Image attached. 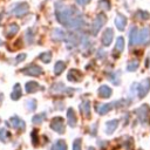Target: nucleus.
Here are the masks:
<instances>
[{
  "label": "nucleus",
  "mask_w": 150,
  "mask_h": 150,
  "mask_svg": "<svg viewBox=\"0 0 150 150\" xmlns=\"http://www.w3.org/2000/svg\"><path fill=\"white\" fill-rule=\"evenodd\" d=\"M11 125L14 128V129H16V130H19V131H22L23 129H25V122L21 120V118H19L18 116H12L11 117Z\"/></svg>",
  "instance_id": "obj_10"
},
{
  "label": "nucleus",
  "mask_w": 150,
  "mask_h": 150,
  "mask_svg": "<svg viewBox=\"0 0 150 150\" xmlns=\"http://www.w3.org/2000/svg\"><path fill=\"white\" fill-rule=\"evenodd\" d=\"M150 90V79H144L139 84H137V95L139 98H143Z\"/></svg>",
  "instance_id": "obj_5"
},
{
  "label": "nucleus",
  "mask_w": 150,
  "mask_h": 150,
  "mask_svg": "<svg viewBox=\"0 0 150 150\" xmlns=\"http://www.w3.org/2000/svg\"><path fill=\"white\" fill-rule=\"evenodd\" d=\"M52 150H67V144L63 139H59L53 144Z\"/></svg>",
  "instance_id": "obj_24"
},
{
  "label": "nucleus",
  "mask_w": 150,
  "mask_h": 150,
  "mask_svg": "<svg viewBox=\"0 0 150 150\" xmlns=\"http://www.w3.org/2000/svg\"><path fill=\"white\" fill-rule=\"evenodd\" d=\"M55 15L60 23L70 29H80L84 26L83 18L79 11L74 7L66 6L62 2H57L55 5Z\"/></svg>",
  "instance_id": "obj_1"
},
{
  "label": "nucleus",
  "mask_w": 150,
  "mask_h": 150,
  "mask_svg": "<svg viewBox=\"0 0 150 150\" xmlns=\"http://www.w3.org/2000/svg\"><path fill=\"white\" fill-rule=\"evenodd\" d=\"M18 30H19L18 25H16V23H12V25H9V26H8V28L6 29L5 34H6V36H7L8 39H11L12 36H14V35L18 33Z\"/></svg>",
  "instance_id": "obj_19"
},
{
  "label": "nucleus",
  "mask_w": 150,
  "mask_h": 150,
  "mask_svg": "<svg viewBox=\"0 0 150 150\" xmlns=\"http://www.w3.org/2000/svg\"><path fill=\"white\" fill-rule=\"evenodd\" d=\"M67 79H68L70 82H79V81L82 80V74H81V71H79L77 69H70L69 73H68Z\"/></svg>",
  "instance_id": "obj_12"
},
{
  "label": "nucleus",
  "mask_w": 150,
  "mask_h": 150,
  "mask_svg": "<svg viewBox=\"0 0 150 150\" xmlns=\"http://www.w3.org/2000/svg\"><path fill=\"white\" fill-rule=\"evenodd\" d=\"M27 12H28V5H27L26 2H20V4H16V5L14 6V9L12 11V13H13L15 16H18V18L23 16V15H25Z\"/></svg>",
  "instance_id": "obj_8"
},
{
  "label": "nucleus",
  "mask_w": 150,
  "mask_h": 150,
  "mask_svg": "<svg viewBox=\"0 0 150 150\" xmlns=\"http://www.w3.org/2000/svg\"><path fill=\"white\" fill-rule=\"evenodd\" d=\"M117 125H118V121L117 120H112V121H108L107 123H105V132L108 134V135H110V134H112L115 130H116V128H117Z\"/></svg>",
  "instance_id": "obj_17"
},
{
  "label": "nucleus",
  "mask_w": 150,
  "mask_h": 150,
  "mask_svg": "<svg viewBox=\"0 0 150 150\" xmlns=\"http://www.w3.org/2000/svg\"><path fill=\"white\" fill-rule=\"evenodd\" d=\"M21 71L25 74V75H28V76H39L42 74V68L36 66V64H29L27 66L26 68H22Z\"/></svg>",
  "instance_id": "obj_6"
},
{
  "label": "nucleus",
  "mask_w": 150,
  "mask_h": 150,
  "mask_svg": "<svg viewBox=\"0 0 150 150\" xmlns=\"http://www.w3.org/2000/svg\"><path fill=\"white\" fill-rule=\"evenodd\" d=\"M2 43H4V42H2V40H0V46H1Z\"/></svg>",
  "instance_id": "obj_41"
},
{
  "label": "nucleus",
  "mask_w": 150,
  "mask_h": 150,
  "mask_svg": "<svg viewBox=\"0 0 150 150\" xmlns=\"http://www.w3.org/2000/svg\"><path fill=\"white\" fill-rule=\"evenodd\" d=\"M39 89H41V87L39 86L38 82H33V81H30V82H27L26 86H25V90H26L28 94L35 93V91L39 90Z\"/></svg>",
  "instance_id": "obj_15"
},
{
  "label": "nucleus",
  "mask_w": 150,
  "mask_h": 150,
  "mask_svg": "<svg viewBox=\"0 0 150 150\" xmlns=\"http://www.w3.org/2000/svg\"><path fill=\"white\" fill-rule=\"evenodd\" d=\"M138 61H136V60H134V61H131V62H129L128 63V67H127V69L129 70V71H135L137 68H138Z\"/></svg>",
  "instance_id": "obj_32"
},
{
  "label": "nucleus",
  "mask_w": 150,
  "mask_h": 150,
  "mask_svg": "<svg viewBox=\"0 0 150 150\" xmlns=\"http://www.w3.org/2000/svg\"><path fill=\"white\" fill-rule=\"evenodd\" d=\"M118 73H114V74H111V75H114V76H110V80L112 81V83L114 84H118V77H120V75H117Z\"/></svg>",
  "instance_id": "obj_36"
},
{
  "label": "nucleus",
  "mask_w": 150,
  "mask_h": 150,
  "mask_svg": "<svg viewBox=\"0 0 150 150\" xmlns=\"http://www.w3.org/2000/svg\"><path fill=\"white\" fill-rule=\"evenodd\" d=\"M25 59H26V54H20V55H18V57L15 59V63L21 62V61H23Z\"/></svg>",
  "instance_id": "obj_37"
},
{
  "label": "nucleus",
  "mask_w": 150,
  "mask_h": 150,
  "mask_svg": "<svg viewBox=\"0 0 150 150\" xmlns=\"http://www.w3.org/2000/svg\"><path fill=\"white\" fill-rule=\"evenodd\" d=\"M32 139H33V143H34V145H36V144H38V136H36V130H33V132H32Z\"/></svg>",
  "instance_id": "obj_38"
},
{
  "label": "nucleus",
  "mask_w": 150,
  "mask_h": 150,
  "mask_svg": "<svg viewBox=\"0 0 150 150\" xmlns=\"http://www.w3.org/2000/svg\"><path fill=\"white\" fill-rule=\"evenodd\" d=\"M115 25L117 27V29L120 30H123L127 26V18L122 14H117L116 15V19H115Z\"/></svg>",
  "instance_id": "obj_13"
},
{
  "label": "nucleus",
  "mask_w": 150,
  "mask_h": 150,
  "mask_svg": "<svg viewBox=\"0 0 150 150\" xmlns=\"http://www.w3.org/2000/svg\"><path fill=\"white\" fill-rule=\"evenodd\" d=\"M40 60L42 62H45V63L50 62V60H52V53L50 52H45V53L40 54Z\"/></svg>",
  "instance_id": "obj_27"
},
{
  "label": "nucleus",
  "mask_w": 150,
  "mask_h": 150,
  "mask_svg": "<svg viewBox=\"0 0 150 150\" xmlns=\"http://www.w3.org/2000/svg\"><path fill=\"white\" fill-rule=\"evenodd\" d=\"M80 108H81L82 114H83L86 117H89V116H90V103H89L88 101L82 102V104H81Z\"/></svg>",
  "instance_id": "obj_23"
},
{
  "label": "nucleus",
  "mask_w": 150,
  "mask_h": 150,
  "mask_svg": "<svg viewBox=\"0 0 150 150\" xmlns=\"http://www.w3.org/2000/svg\"><path fill=\"white\" fill-rule=\"evenodd\" d=\"M73 150H81V139L76 138L73 143Z\"/></svg>",
  "instance_id": "obj_35"
},
{
  "label": "nucleus",
  "mask_w": 150,
  "mask_h": 150,
  "mask_svg": "<svg viewBox=\"0 0 150 150\" xmlns=\"http://www.w3.org/2000/svg\"><path fill=\"white\" fill-rule=\"evenodd\" d=\"M76 2H77L79 5H81V6H84V5L89 4V2H90V0H76Z\"/></svg>",
  "instance_id": "obj_39"
},
{
  "label": "nucleus",
  "mask_w": 150,
  "mask_h": 150,
  "mask_svg": "<svg viewBox=\"0 0 150 150\" xmlns=\"http://www.w3.org/2000/svg\"><path fill=\"white\" fill-rule=\"evenodd\" d=\"M67 121H68V124L70 127H75L76 125V115H75L73 108H69L67 110Z\"/></svg>",
  "instance_id": "obj_16"
},
{
  "label": "nucleus",
  "mask_w": 150,
  "mask_h": 150,
  "mask_svg": "<svg viewBox=\"0 0 150 150\" xmlns=\"http://www.w3.org/2000/svg\"><path fill=\"white\" fill-rule=\"evenodd\" d=\"M21 95H22L21 87H20V84H19V83H16V84L13 87V91H12L11 98H12V100H14V101H16V100H19V98L21 97Z\"/></svg>",
  "instance_id": "obj_22"
},
{
  "label": "nucleus",
  "mask_w": 150,
  "mask_h": 150,
  "mask_svg": "<svg viewBox=\"0 0 150 150\" xmlns=\"http://www.w3.org/2000/svg\"><path fill=\"white\" fill-rule=\"evenodd\" d=\"M0 139L2 142H7L9 139V131L7 129H5V128L0 129Z\"/></svg>",
  "instance_id": "obj_28"
},
{
  "label": "nucleus",
  "mask_w": 150,
  "mask_h": 150,
  "mask_svg": "<svg viewBox=\"0 0 150 150\" xmlns=\"http://www.w3.org/2000/svg\"><path fill=\"white\" fill-rule=\"evenodd\" d=\"M64 68H66V63H64L63 61H57V62L55 63V67H54V73H55L56 75H60V74L64 70Z\"/></svg>",
  "instance_id": "obj_25"
},
{
  "label": "nucleus",
  "mask_w": 150,
  "mask_h": 150,
  "mask_svg": "<svg viewBox=\"0 0 150 150\" xmlns=\"http://www.w3.org/2000/svg\"><path fill=\"white\" fill-rule=\"evenodd\" d=\"M136 16L138 19H142V20H148L149 19V13L148 12H144V11H138L136 13Z\"/></svg>",
  "instance_id": "obj_33"
},
{
  "label": "nucleus",
  "mask_w": 150,
  "mask_h": 150,
  "mask_svg": "<svg viewBox=\"0 0 150 150\" xmlns=\"http://www.w3.org/2000/svg\"><path fill=\"white\" fill-rule=\"evenodd\" d=\"M149 112H150V108L146 105V104H142L137 110H136V114L138 116V120L139 122L143 124V125H146L148 122H149Z\"/></svg>",
  "instance_id": "obj_3"
},
{
  "label": "nucleus",
  "mask_w": 150,
  "mask_h": 150,
  "mask_svg": "<svg viewBox=\"0 0 150 150\" xmlns=\"http://www.w3.org/2000/svg\"><path fill=\"white\" fill-rule=\"evenodd\" d=\"M150 41V28L149 27H144L142 28L138 34H137V39H136V45H145Z\"/></svg>",
  "instance_id": "obj_4"
},
{
  "label": "nucleus",
  "mask_w": 150,
  "mask_h": 150,
  "mask_svg": "<svg viewBox=\"0 0 150 150\" xmlns=\"http://www.w3.org/2000/svg\"><path fill=\"white\" fill-rule=\"evenodd\" d=\"M112 38H114V30L112 28H107L104 29L103 34H102V43L103 46H109L112 41Z\"/></svg>",
  "instance_id": "obj_9"
},
{
  "label": "nucleus",
  "mask_w": 150,
  "mask_h": 150,
  "mask_svg": "<svg viewBox=\"0 0 150 150\" xmlns=\"http://www.w3.org/2000/svg\"><path fill=\"white\" fill-rule=\"evenodd\" d=\"M123 48H124V39L122 36H118L117 41H116V50L117 52H122Z\"/></svg>",
  "instance_id": "obj_30"
},
{
  "label": "nucleus",
  "mask_w": 150,
  "mask_h": 150,
  "mask_svg": "<svg viewBox=\"0 0 150 150\" xmlns=\"http://www.w3.org/2000/svg\"><path fill=\"white\" fill-rule=\"evenodd\" d=\"M88 150H94V148H91V146H90V148H88Z\"/></svg>",
  "instance_id": "obj_40"
},
{
  "label": "nucleus",
  "mask_w": 150,
  "mask_h": 150,
  "mask_svg": "<svg viewBox=\"0 0 150 150\" xmlns=\"http://www.w3.org/2000/svg\"><path fill=\"white\" fill-rule=\"evenodd\" d=\"M46 117H47V115H46L45 112H42V114H38V115H34V116H33L32 122L35 123V124H39V123H41Z\"/></svg>",
  "instance_id": "obj_26"
},
{
  "label": "nucleus",
  "mask_w": 150,
  "mask_h": 150,
  "mask_svg": "<svg viewBox=\"0 0 150 150\" xmlns=\"http://www.w3.org/2000/svg\"><path fill=\"white\" fill-rule=\"evenodd\" d=\"M26 108L29 110V111H34L35 108H36V101L30 98V100H27L26 101Z\"/></svg>",
  "instance_id": "obj_29"
},
{
  "label": "nucleus",
  "mask_w": 150,
  "mask_h": 150,
  "mask_svg": "<svg viewBox=\"0 0 150 150\" xmlns=\"http://www.w3.org/2000/svg\"><path fill=\"white\" fill-rule=\"evenodd\" d=\"M52 38L54 40H66L67 39V34L63 29L61 28H55L53 32H52Z\"/></svg>",
  "instance_id": "obj_14"
},
{
  "label": "nucleus",
  "mask_w": 150,
  "mask_h": 150,
  "mask_svg": "<svg viewBox=\"0 0 150 150\" xmlns=\"http://www.w3.org/2000/svg\"><path fill=\"white\" fill-rule=\"evenodd\" d=\"M98 95L101 96V97H103V98H108V97H110V95H111V89H110V87H108V86H101L100 88H98Z\"/></svg>",
  "instance_id": "obj_18"
},
{
  "label": "nucleus",
  "mask_w": 150,
  "mask_h": 150,
  "mask_svg": "<svg viewBox=\"0 0 150 150\" xmlns=\"http://www.w3.org/2000/svg\"><path fill=\"white\" fill-rule=\"evenodd\" d=\"M26 39L28 41V43H32L34 40V34H33V29H28L26 32Z\"/></svg>",
  "instance_id": "obj_34"
},
{
  "label": "nucleus",
  "mask_w": 150,
  "mask_h": 150,
  "mask_svg": "<svg viewBox=\"0 0 150 150\" xmlns=\"http://www.w3.org/2000/svg\"><path fill=\"white\" fill-rule=\"evenodd\" d=\"M105 21H107V16L103 13H100L96 16V19H94V22L91 25V29H90L91 30V34L93 35H96L100 32V29L103 27V25L105 23Z\"/></svg>",
  "instance_id": "obj_2"
},
{
  "label": "nucleus",
  "mask_w": 150,
  "mask_h": 150,
  "mask_svg": "<svg viewBox=\"0 0 150 150\" xmlns=\"http://www.w3.org/2000/svg\"><path fill=\"white\" fill-rule=\"evenodd\" d=\"M137 34H138L137 27L132 26V27H131V29H130V32H129V43H130V46H134V45H136Z\"/></svg>",
  "instance_id": "obj_20"
},
{
  "label": "nucleus",
  "mask_w": 150,
  "mask_h": 150,
  "mask_svg": "<svg viewBox=\"0 0 150 150\" xmlns=\"http://www.w3.org/2000/svg\"><path fill=\"white\" fill-rule=\"evenodd\" d=\"M115 105V103H103V104H101V105H98L97 107V111H98V114H101V115H104V114H107L110 109H112V107Z\"/></svg>",
  "instance_id": "obj_21"
},
{
  "label": "nucleus",
  "mask_w": 150,
  "mask_h": 150,
  "mask_svg": "<svg viewBox=\"0 0 150 150\" xmlns=\"http://www.w3.org/2000/svg\"><path fill=\"white\" fill-rule=\"evenodd\" d=\"M98 7L102 8V9H104V11H109L110 9V2H109V0H100Z\"/></svg>",
  "instance_id": "obj_31"
},
{
  "label": "nucleus",
  "mask_w": 150,
  "mask_h": 150,
  "mask_svg": "<svg viewBox=\"0 0 150 150\" xmlns=\"http://www.w3.org/2000/svg\"><path fill=\"white\" fill-rule=\"evenodd\" d=\"M50 128L54 131L59 132V134H63L64 132V122H63V118L62 117H54L52 120Z\"/></svg>",
  "instance_id": "obj_7"
},
{
  "label": "nucleus",
  "mask_w": 150,
  "mask_h": 150,
  "mask_svg": "<svg viewBox=\"0 0 150 150\" xmlns=\"http://www.w3.org/2000/svg\"><path fill=\"white\" fill-rule=\"evenodd\" d=\"M50 91H52L53 94H62V93H66V91L71 93V91H74V89L67 88V87H64L62 83H55V84L50 88Z\"/></svg>",
  "instance_id": "obj_11"
}]
</instances>
